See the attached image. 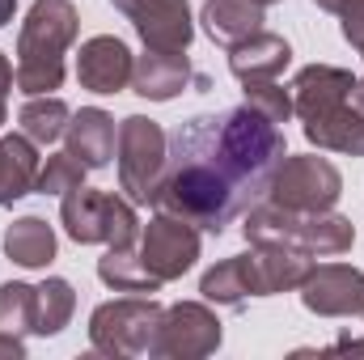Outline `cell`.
I'll return each instance as SVG.
<instances>
[{"label":"cell","mask_w":364,"mask_h":360,"mask_svg":"<svg viewBox=\"0 0 364 360\" xmlns=\"http://www.w3.org/2000/svg\"><path fill=\"white\" fill-rule=\"evenodd\" d=\"M242 221H246L242 233H246L250 246H259V242H279V246L305 250L309 259L348 255L352 242H356V229H352L348 216H339V212H292V208H279L272 199L255 203Z\"/></svg>","instance_id":"obj_3"},{"label":"cell","mask_w":364,"mask_h":360,"mask_svg":"<svg viewBox=\"0 0 364 360\" xmlns=\"http://www.w3.org/2000/svg\"><path fill=\"white\" fill-rule=\"evenodd\" d=\"M360 318H364V314H360Z\"/></svg>","instance_id":"obj_37"},{"label":"cell","mask_w":364,"mask_h":360,"mask_svg":"<svg viewBox=\"0 0 364 360\" xmlns=\"http://www.w3.org/2000/svg\"><path fill=\"white\" fill-rule=\"evenodd\" d=\"M132 68H136V55L127 51L123 38L114 34H93L81 43V55H77V77L81 85L93 93H123L132 85Z\"/></svg>","instance_id":"obj_12"},{"label":"cell","mask_w":364,"mask_h":360,"mask_svg":"<svg viewBox=\"0 0 364 360\" xmlns=\"http://www.w3.org/2000/svg\"><path fill=\"white\" fill-rule=\"evenodd\" d=\"M38 314V288L34 284H0V331L9 335H34Z\"/></svg>","instance_id":"obj_26"},{"label":"cell","mask_w":364,"mask_h":360,"mask_svg":"<svg viewBox=\"0 0 364 360\" xmlns=\"http://www.w3.org/2000/svg\"><path fill=\"white\" fill-rule=\"evenodd\" d=\"M64 140H68V153H73L85 170H102V166H110V157H114V149H119V127H114V119H110L102 106H81V110L68 119Z\"/></svg>","instance_id":"obj_15"},{"label":"cell","mask_w":364,"mask_h":360,"mask_svg":"<svg viewBox=\"0 0 364 360\" xmlns=\"http://www.w3.org/2000/svg\"><path fill=\"white\" fill-rule=\"evenodd\" d=\"M68 119H73V110H68V102L55 97V93H38V97H30V102L17 110V127H21V136H30L38 149L64 140Z\"/></svg>","instance_id":"obj_23"},{"label":"cell","mask_w":364,"mask_h":360,"mask_svg":"<svg viewBox=\"0 0 364 360\" xmlns=\"http://www.w3.org/2000/svg\"><path fill=\"white\" fill-rule=\"evenodd\" d=\"M284 157V132L246 102L216 115H195L170 136L166 179L153 203L157 212L191 221L199 233L220 238L267 199Z\"/></svg>","instance_id":"obj_1"},{"label":"cell","mask_w":364,"mask_h":360,"mask_svg":"<svg viewBox=\"0 0 364 360\" xmlns=\"http://www.w3.org/2000/svg\"><path fill=\"white\" fill-rule=\"evenodd\" d=\"M199 292H203L208 301L225 305V309H242V305L255 297L246 255H233V259H225V263L208 268V271H203V280H199Z\"/></svg>","instance_id":"obj_24"},{"label":"cell","mask_w":364,"mask_h":360,"mask_svg":"<svg viewBox=\"0 0 364 360\" xmlns=\"http://www.w3.org/2000/svg\"><path fill=\"white\" fill-rule=\"evenodd\" d=\"M166 162H170V136L161 132V123L127 115L119 123V191L132 203H153L166 179Z\"/></svg>","instance_id":"obj_6"},{"label":"cell","mask_w":364,"mask_h":360,"mask_svg":"<svg viewBox=\"0 0 364 360\" xmlns=\"http://www.w3.org/2000/svg\"><path fill=\"white\" fill-rule=\"evenodd\" d=\"M77 309V288L64 275H51L38 284V314H34V335H60Z\"/></svg>","instance_id":"obj_25"},{"label":"cell","mask_w":364,"mask_h":360,"mask_svg":"<svg viewBox=\"0 0 364 360\" xmlns=\"http://www.w3.org/2000/svg\"><path fill=\"white\" fill-rule=\"evenodd\" d=\"M97 280L114 292H136V297H153L161 288V280L144 268L140 246H106V255L97 259Z\"/></svg>","instance_id":"obj_21"},{"label":"cell","mask_w":364,"mask_h":360,"mask_svg":"<svg viewBox=\"0 0 364 360\" xmlns=\"http://www.w3.org/2000/svg\"><path fill=\"white\" fill-rule=\"evenodd\" d=\"M85 166L64 149V153H55V157H47V166L38 170V182H34V191L38 195H68L73 186H81L85 182Z\"/></svg>","instance_id":"obj_27"},{"label":"cell","mask_w":364,"mask_h":360,"mask_svg":"<svg viewBox=\"0 0 364 360\" xmlns=\"http://www.w3.org/2000/svg\"><path fill=\"white\" fill-rule=\"evenodd\" d=\"M339 30H343V38L364 55V13H343L339 17Z\"/></svg>","instance_id":"obj_29"},{"label":"cell","mask_w":364,"mask_h":360,"mask_svg":"<svg viewBox=\"0 0 364 360\" xmlns=\"http://www.w3.org/2000/svg\"><path fill=\"white\" fill-rule=\"evenodd\" d=\"M161 305L153 297H119V301H102L90 318V348L97 356L127 360L144 356L153 348L157 322H161Z\"/></svg>","instance_id":"obj_5"},{"label":"cell","mask_w":364,"mask_h":360,"mask_svg":"<svg viewBox=\"0 0 364 360\" xmlns=\"http://www.w3.org/2000/svg\"><path fill=\"white\" fill-rule=\"evenodd\" d=\"M301 305L318 318L364 314V271L343 263H318L301 284Z\"/></svg>","instance_id":"obj_11"},{"label":"cell","mask_w":364,"mask_h":360,"mask_svg":"<svg viewBox=\"0 0 364 360\" xmlns=\"http://www.w3.org/2000/svg\"><path fill=\"white\" fill-rule=\"evenodd\" d=\"M0 246L17 268H47L55 259V229L43 216H21L4 229Z\"/></svg>","instance_id":"obj_22"},{"label":"cell","mask_w":364,"mask_h":360,"mask_svg":"<svg viewBox=\"0 0 364 360\" xmlns=\"http://www.w3.org/2000/svg\"><path fill=\"white\" fill-rule=\"evenodd\" d=\"M136 26L149 51H186L195 38V17L186 0H110Z\"/></svg>","instance_id":"obj_10"},{"label":"cell","mask_w":364,"mask_h":360,"mask_svg":"<svg viewBox=\"0 0 364 360\" xmlns=\"http://www.w3.org/2000/svg\"><path fill=\"white\" fill-rule=\"evenodd\" d=\"M81 34V13L73 0H34L21 34H17V68L13 85L26 97L51 93L64 85V51Z\"/></svg>","instance_id":"obj_2"},{"label":"cell","mask_w":364,"mask_h":360,"mask_svg":"<svg viewBox=\"0 0 364 360\" xmlns=\"http://www.w3.org/2000/svg\"><path fill=\"white\" fill-rule=\"evenodd\" d=\"M38 170H43V162H38V144L30 136H21V132L0 136V208L26 199L38 182Z\"/></svg>","instance_id":"obj_18"},{"label":"cell","mask_w":364,"mask_h":360,"mask_svg":"<svg viewBox=\"0 0 364 360\" xmlns=\"http://www.w3.org/2000/svg\"><path fill=\"white\" fill-rule=\"evenodd\" d=\"M9 119V97H0V123Z\"/></svg>","instance_id":"obj_35"},{"label":"cell","mask_w":364,"mask_h":360,"mask_svg":"<svg viewBox=\"0 0 364 360\" xmlns=\"http://www.w3.org/2000/svg\"><path fill=\"white\" fill-rule=\"evenodd\" d=\"M288 64H292V47H288V38H279L272 30H259L246 43L229 47V73L242 85H250V81H275Z\"/></svg>","instance_id":"obj_17"},{"label":"cell","mask_w":364,"mask_h":360,"mask_svg":"<svg viewBox=\"0 0 364 360\" xmlns=\"http://www.w3.org/2000/svg\"><path fill=\"white\" fill-rule=\"evenodd\" d=\"M352 102H356V106H360V110H364V77H360V81H356V93H352Z\"/></svg>","instance_id":"obj_34"},{"label":"cell","mask_w":364,"mask_h":360,"mask_svg":"<svg viewBox=\"0 0 364 360\" xmlns=\"http://www.w3.org/2000/svg\"><path fill=\"white\" fill-rule=\"evenodd\" d=\"M318 9H326V13H335V17H343V13H364V0H314Z\"/></svg>","instance_id":"obj_30"},{"label":"cell","mask_w":364,"mask_h":360,"mask_svg":"<svg viewBox=\"0 0 364 360\" xmlns=\"http://www.w3.org/2000/svg\"><path fill=\"white\" fill-rule=\"evenodd\" d=\"M199 229L182 216H170V212H157L144 229H140V259L144 268L153 271L161 284L170 280H182L186 271L199 263Z\"/></svg>","instance_id":"obj_9"},{"label":"cell","mask_w":364,"mask_h":360,"mask_svg":"<svg viewBox=\"0 0 364 360\" xmlns=\"http://www.w3.org/2000/svg\"><path fill=\"white\" fill-rule=\"evenodd\" d=\"M246 106L279 127V123L292 119V90H284L279 81H250L246 85Z\"/></svg>","instance_id":"obj_28"},{"label":"cell","mask_w":364,"mask_h":360,"mask_svg":"<svg viewBox=\"0 0 364 360\" xmlns=\"http://www.w3.org/2000/svg\"><path fill=\"white\" fill-rule=\"evenodd\" d=\"M13 13H17V0H0V26H9Z\"/></svg>","instance_id":"obj_33"},{"label":"cell","mask_w":364,"mask_h":360,"mask_svg":"<svg viewBox=\"0 0 364 360\" xmlns=\"http://www.w3.org/2000/svg\"><path fill=\"white\" fill-rule=\"evenodd\" d=\"M288 90H292V115H301V123H305L335 106H348V97L356 93V77L335 64H305Z\"/></svg>","instance_id":"obj_13"},{"label":"cell","mask_w":364,"mask_h":360,"mask_svg":"<svg viewBox=\"0 0 364 360\" xmlns=\"http://www.w3.org/2000/svg\"><path fill=\"white\" fill-rule=\"evenodd\" d=\"M246 268H250L255 297H275V292L301 288L305 275L314 271V259L305 250H292V246H279V242H259L246 255Z\"/></svg>","instance_id":"obj_14"},{"label":"cell","mask_w":364,"mask_h":360,"mask_svg":"<svg viewBox=\"0 0 364 360\" xmlns=\"http://www.w3.org/2000/svg\"><path fill=\"white\" fill-rule=\"evenodd\" d=\"M225 331L216 322V314L203 305V301H178L161 314L157 322V335H153V348L149 356L161 360H203L220 348Z\"/></svg>","instance_id":"obj_8"},{"label":"cell","mask_w":364,"mask_h":360,"mask_svg":"<svg viewBox=\"0 0 364 360\" xmlns=\"http://www.w3.org/2000/svg\"><path fill=\"white\" fill-rule=\"evenodd\" d=\"M9 90H13V64L0 55V97H9Z\"/></svg>","instance_id":"obj_32"},{"label":"cell","mask_w":364,"mask_h":360,"mask_svg":"<svg viewBox=\"0 0 364 360\" xmlns=\"http://www.w3.org/2000/svg\"><path fill=\"white\" fill-rule=\"evenodd\" d=\"M255 4H263V9H267V4H279V0H255Z\"/></svg>","instance_id":"obj_36"},{"label":"cell","mask_w":364,"mask_h":360,"mask_svg":"<svg viewBox=\"0 0 364 360\" xmlns=\"http://www.w3.org/2000/svg\"><path fill=\"white\" fill-rule=\"evenodd\" d=\"M60 225L73 242L81 246H136L140 242V221L127 195L73 186L60 203Z\"/></svg>","instance_id":"obj_4"},{"label":"cell","mask_w":364,"mask_h":360,"mask_svg":"<svg viewBox=\"0 0 364 360\" xmlns=\"http://www.w3.org/2000/svg\"><path fill=\"white\" fill-rule=\"evenodd\" d=\"M305 140L326 149V153H348V157H364V110L360 106H335L318 119L301 123Z\"/></svg>","instance_id":"obj_19"},{"label":"cell","mask_w":364,"mask_h":360,"mask_svg":"<svg viewBox=\"0 0 364 360\" xmlns=\"http://www.w3.org/2000/svg\"><path fill=\"white\" fill-rule=\"evenodd\" d=\"M199 21H203V30H208L212 43L237 47L250 34H259L267 17H263V4H255V0H203Z\"/></svg>","instance_id":"obj_20"},{"label":"cell","mask_w":364,"mask_h":360,"mask_svg":"<svg viewBox=\"0 0 364 360\" xmlns=\"http://www.w3.org/2000/svg\"><path fill=\"white\" fill-rule=\"evenodd\" d=\"M0 356H9V360H21V356H26V344H21V335H9V331H0Z\"/></svg>","instance_id":"obj_31"},{"label":"cell","mask_w":364,"mask_h":360,"mask_svg":"<svg viewBox=\"0 0 364 360\" xmlns=\"http://www.w3.org/2000/svg\"><path fill=\"white\" fill-rule=\"evenodd\" d=\"M339 195H343V174L318 153L284 157L272 179V191H267L272 203L292 208V212H331Z\"/></svg>","instance_id":"obj_7"},{"label":"cell","mask_w":364,"mask_h":360,"mask_svg":"<svg viewBox=\"0 0 364 360\" xmlns=\"http://www.w3.org/2000/svg\"><path fill=\"white\" fill-rule=\"evenodd\" d=\"M191 81H195V73H191V60L182 51H149L144 47V55H136L132 90L140 97H149V102H170Z\"/></svg>","instance_id":"obj_16"}]
</instances>
